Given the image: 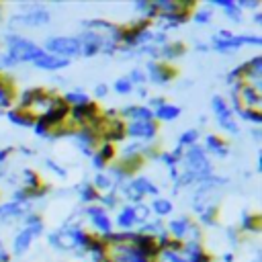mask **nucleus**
<instances>
[{
	"label": "nucleus",
	"mask_w": 262,
	"mask_h": 262,
	"mask_svg": "<svg viewBox=\"0 0 262 262\" xmlns=\"http://www.w3.org/2000/svg\"><path fill=\"white\" fill-rule=\"evenodd\" d=\"M43 237H45L47 246L53 252L68 254V256H74V258H84L86 250L90 246L92 233L88 231L86 225H82V221L78 217H70L61 225L45 231Z\"/></svg>",
	"instance_id": "1"
},
{
	"label": "nucleus",
	"mask_w": 262,
	"mask_h": 262,
	"mask_svg": "<svg viewBox=\"0 0 262 262\" xmlns=\"http://www.w3.org/2000/svg\"><path fill=\"white\" fill-rule=\"evenodd\" d=\"M47 231L45 227V219L37 213V211H31L25 215V219L14 227L12 235H10V244H8V250H10V256L12 258H23L31 252V248L35 246V242L39 237H43Z\"/></svg>",
	"instance_id": "2"
},
{
	"label": "nucleus",
	"mask_w": 262,
	"mask_h": 262,
	"mask_svg": "<svg viewBox=\"0 0 262 262\" xmlns=\"http://www.w3.org/2000/svg\"><path fill=\"white\" fill-rule=\"evenodd\" d=\"M0 45L4 49V53L14 61L16 68L20 66H31L41 53H43V47L39 41H35L33 37L25 35L23 31H10L6 29L0 37Z\"/></svg>",
	"instance_id": "3"
},
{
	"label": "nucleus",
	"mask_w": 262,
	"mask_h": 262,
	"mask_svg": "<svg viewBox=\"0 0 262 262\" xmlns=\"http://www.w3.org/2000/svg\"><path fill=\"white\" fill-rule=\"evenodd\" d=\"M53 20V12L47 4L43 2H23L16 6V10L8 16L6 27L10 31H20V29H45Z\"/></svg>",
	"instance_id": "4"
},
{
	"label": "nucleus",
	"mask_w": 262,
	"mask_h": 262,
	"mask_svg": "<svg viewBox=\"0 0 262 262\" xmlns=\"http://www.w3.org/2000/svg\"><path fill=\"white\" fill-rule=\"evenodd\" d=\"M209 47L213 53L219 55H233L244 47L258 49L262 45V35L258 31H248V33H235L229 29H217L209 39Z\"/></svg>",
	"instance_id": "5"
},
{
	"label": "nucleus",
	"mask_w": 262,
	"mask_h": 262,
	"mask_svg": "<svg viewBox=\"0 0 262 262\" xmlns=\"http://www.w3.org/2000/svg\"><path fill=\"white\" fill-rule=\"evenodd\" d=\"M162 194L160 184L147 176V174H133L121 188H119V196L123 199V203H131V205H139V203H147L149 199Z\"/></svg>",
	"instance_id": "6"
},
{
	"label": "nucleus",
	"mask_w": 262,
	"mask_h": 262,
	"mask_svg": "<svg viewBox=\"0 0 262 262\" xmlns=\"http://www.w3.org/2000/svg\"><path fill=\"white\" fill-rule=\"evenodd\" d=\"M166 233L172 242L184 244V242H203V229L196 225L194 217L190 213H178L164 221Z\"/></svg>",
	"instance_id": "7"
},
{
	"label": "nucleus",
	"mask_w": 262,
	"mask_h": 262,
	"mask_svg": "<svg viewBox=\"0 0 262 262\" xmlns=\"http://www.w3.org/2000/svg\"><path fill=\"white\" fill-rule=\"evenodd\" d=\"M151 219V211L147 203L131 205V203H121V207L113 215V225L115 231H135L139 225Z\"/></svg>",
	"instance_id": "8"
},
{
	"label": "nucleus",
	"mask_w": 262,
	"mask_h": 262,
	"mask_svg": "<svg viewBox=\"0 0 262 262\" xmlns=\"http://www.w3.org/2000/svg\"><path fill=\"white\" fill-rule=\"evenodd\" d=\"M80 29H90L100 33L104 39V51L102 55H117L121 49V39H123V25H117L106 18H86L80 23Z\"/></svg>",
	"instance_id": "9"
},
{
	"label": "nucleus",
	"mask_w": 262,
	"mask_h": 262,
	"mask_svg": "<svg viewBox=\"0 0 262 262\" xmlns=\"http://www.w3.org/2000/svg\"><path fill=\"white\" fill-rule=\"evenodd\" d=\"M209 106H211L213 121H215L217 129H221V131H223L225 135H229V137H239V135H242V125H239V121L235 119L233 108H231V104H229V100H227L225 96L213 94Z\"/></svg>",
	"instance_id": "10"
},
{
	"label": "nucleus",
	"mask_w": 262,
	"mask_h": 262,
	"mask_svg": "<svg viewBox=\"0 0 262 262\" xmlns=\"http://www.w3.org/2000/svg\"><path fill=\"white\" fill-rule=\"evenodd\" d=\"M41 47L55 55V57H61V59H76L80 57V45H78V39H76V33H53V35H47L41 43Z\"/></svg>",
	"instance_id": "11"
},
{
	"label": "nucleus",
	"mask_w": 262,
	"mask_h": 262,
	"mask_svg": "<svg viewBox=\"0 0 262 262\" xmlns=\"http://www.w3.org/2000/svg\"><path fill=\"white\" fill-rule=\"evenodd\" d=\"M82 217L84 221L88 223V231L100 239H106L113 231H115V225H113V215L108 211H104L100 205H88V207H82Z\"/></svg>",
	"instance_id": "12"
},
{
	"label": "nucleus",
	"mask_w": 262,
	"mask_h": 262,
	"mask_svg": "<svg viewBox=\"0 0 262 262\" xmlns=\"http://www.w3.org/2000/svg\"><path fill=\"white\" fill-rule=\"evenodd\" d=\"M66 139H68L70 145H72L78 154H82L84 158H90V156L96 151L98 143H100L98 131H96L94 127H90V125H84V127H70Z\"/></svg>",
	"instance_id": "13"
},
{
	"label": "nucleus",
	"mask_w": 262,
	"mask_h": 262,
	"mask_svg": "<svg viewBox=\"0 0 262 262\" xmlns=\"http://www.w3.org/2000/svg\"><path fill=\"white\" fill-rule=\"evenodd\" d=\"M141 68H143L147 86L164 88V86H170V84L176 80V76H178V72H176L174 66L164 63V61H160V59H156V61H145V66H141Z\"/></svg>",
	"instance_id": "14"
},
{
	"label": "nucleus",
	"mask_w": 262,
	"mask_h": 262,
	"mask_svg": "<svg viewBox=\"0 0 262 262\" xmlns=\"http://www.w3.org/2000/svg\"><path fill=\"white\" fill-rule=\"evenodd\" d=\"M158 131H160V125L156 121H133V123H125V139L137 141V143H143V145H156Z\"/></svg>",
	"instance_id": "15"
},
{
	"label": "nucleus",
	"mask_w": 262,
	"mask_h": 262,
	"mask_svg": "<svg viewBox=\"0 0 262 262\" xmlns=\"http://www.w3.org/2000/svg\"><path fill=\"white\" fill-rule=\"evenodd\" d=\"M76 39H78V45H80V57H96V55H102L104 51V39L100 37V33L96 31H90V29H80L76 33Z\"/></svg>",
	"instance_id": "16"
},
{
	"label": "nucleus",
	"mask_w": 262,
	"mask_h": 262,
	"mask_svg": "<svg viewBox=\"0 0 262 262\" xmlns=\"http://www.w3.org/2000/svg\"><path fill=\"white\" fill-rule=\"evenodd\" d=\"M108 258H111V262H154L149 256H145L139 248H135L129 242L111 244L108 246Z\"/></svg>",
	"instance_id": "17"
},
{
	"label": "nucleus",
	"mask_w": 262,
	"mask_h": 262,
	"mask_svg": "<svg viewBox=\"0 0 262 262\" xmlns=\"http://www.w3.org/2000/svg\"><path fill=\"white\" fill-rule=\"evenodd\" d=\"M35 211L29 205H20L16 201H0V227H8V225H18L27 213Z\"/></svg>",
	"instance_id": "18"
},
{
	"label": "nucleus",
	"mask_w": 262,
	"mask_h": 262,
	"mask_svg": "<svg viewBox=\"0 0 262 262\" xmlns=\"http://www.w3.org/2000/svg\"><path fill=\"white\" fill-rule=\"evenodd\" d=\"M201 147L211 160H225L229 156V141L219 135V133H203L201 137Z\"/></svg>",
	"instance_id": "19"
},
{
	"label": "nucleus",
	"mask_w": 262,
	"mask_h": 262,
	"mask_svg": "<svg viewBox=\"0 0 262 262\" xmlns=\"http://www.w3.org/2000/svg\"><path fill=\"white\" fill-rule=\"evenodd\" d=\"M119 119L123 123H133V121H154V113L145 102H127L121 108H117Z\"/></svg>",
	"instance_id": "20"
},
{
	"label": "nucleus",
	"mask_w": 262,
	"mask_h": 262,
	"mask_svg": "<svg viewBox=\"0 0 262 262\" xmlns=\"http://www.w3.org/2000/svg\"><path fill=\"white\" fill-rule=\"evenodd\" d=\"M182 151H184V149H180V147L174 145V147H170V149H158V154H156V158H154V162H160V164L164 166V170H166L170 182L176 178V174H178V170H180Z\"/></svg>",
	"instance_id": "21"
},
{
	"label": "nucleus",
	"mask_w": 262,
	"mask_h": 262,
	"mask_svg": "<svg viewBox=\"0 0 262 262\" xmlns=\"http://www.w3.org/2000/svg\"><path fill=\"white\" fill-rule=\"evenodd\" d=\"M88 160H90V166H92L94 172H102V170H106L117 160V145L100 141L98 147H96V151Z\"/></svg>",
	"instance_id": "22"
},
{
	"label": "nucleus",
	"mask_w": 262,
	"mask_h": 262,
	"mask_svg": "<svg viewBox=\"0 0 262 262\" xmlns=\"http://www.w3.org/2000/svg\"><path fill=\"white\" fill-rule=\"evenodd\" d=\"M207 4H209L215 12L219 10V12L225 16V20H229L231 25H242L244 18H246V12L237 6L235 0H209Z\"/></svg>",
	"instance_id": "23"
},
{
	"label": "nucleus",
	"mask_w": 262,
	"mask_h": 262,
	"mask_svg": "<svg viewBox=\"0 0 262 262\" xmlns=\"http://www.w3.org/2000/svg\"><path fill=\"white\" fill-rule=\"evenodd\" d=\"M147 207H149V211H151V217L162 219V221L170 219V217L174 215V209H176L172 196H168V194H164V192L158 194V196H154V199H149V201H147Z\"/></svg>",
	"instance_id": "24"
},
{
	"label": "nucleus",
	"mask_w": 262,
	"mask_h": 262,
	"mask_svg": "<svg viewBox=\"0 0 262 262\" xmlns=\"http://www.w3.org/2000/svg\"><path fill=\"white\" fill-rule=\"evenodd\" d=\"M186 23H188V12L158 14V16L151 20V25H154L156 29H160V31H164V33H168V35H170V31H176V29H180V27L186 25Z\"/></svg>",
	"instance_id": "25"
},
{
	"label": "nucleus",
	"mask_w": 262,
	"mask_h": 262,
	"mask_svg": "<svg viewBox=\"0 0 262 262\" xmlns=\"http://www.w3.org/2000/svg\"><path fill=\"white\" fill-rule=\"evenodd\" d=\"M72 61H68V59H61V57H55V55H51V53H47L45 49H43V53L31 63L35 70H39V72H49V74H55V72H61V70H66L68 66H70Z\"/></svg>",
	"instance_id": "26"
},
{
	"label": "nucleus",
	"mask_w": 262,
	"mask_h": 262,
	"mask_svg": "<svg viewBox=\"0 0 262 262\" xmlns=\"http://www.w3.org/2000/svg\"><path fill=\"white\" fill-rule=\"evenodd\" d=\"M186 53V45L178 39H170L168 43H164L162 47H158V59L164 63H174L176 59H180Z\"/></svg>",
	"instance_id": "27"
},
{
	"label": "nucleus",
	"mask_w": 262,
	"mask_h": 262,
	"mask_svg": "<svg viewBox=\"0 0 262 262\" xmlns=\"http://www.w3.org/2000/svg\"><path fill=\"white\" fill-rule=\"evenodd\" d=\"M151 113H154V121H156L158 125H160V123H174V121L180 119V115H182V106L176 104V102L166 100L164 104H160V106L154 108Z\"/></svg>",
	"instance_id": "28"
},
{
	"label": "nucleus",
	"mask_w": 262,
	"mask_h": 262,
	"mask_svg": "<svg viewBox=\"0 0 262 262\" xmlns=\"http://www.w3.org/2000/svg\"><path fill=\"white\" fill-rule=\"evenodd\" d=\"M72 192L76 194V199H78V203L82 205V207H88V205H94L96 201H98V190L92 186V182L90 180H80L78 184H74V188H72Z\"/></svg>",
	"instance_id": "29"
},
{
	"label": "nucleus",
	"mask_w": 262,
	"mask_h": 262,
	"mask_svg": "<svg viewBox=\"0 0 262 262\" xmlns=\"http://www.w3.org/2000/svg\"><path fill=\"white\" fill-rule=\"evenodd\" d=\"M14 98H16V88L10 76L0 74V111H8L14 106Z\"/></svg>",
	"instance_id": "30"
},
{
	"label": "nucleus",
	"mask_w": 262,
	"mask_h": 262,
	"mask_svg": "<svg viewBox=\"0 0 262 262\" xmlns=\"http://www.w3.org/2000/svg\"><path fill=\"white\" fill-rule=\"evenodd\" d=\"M84 258H86V262H111L106 242H104V239H100V237H96V235H92L90 246H88V250H86V256H84Z\"/></svg>",
	"instance_id": "31"
},
{
	"label": "nucleus",
	"mask_w": 262,
	"mask_h": 262,
	"mask_svg": "<svg viewBox=\"0 0 262 262\" xmlns=\"http://www.w3.org/2000/svg\"><path fill=\"white\" fill-rule=\"evenodd\" d=\"M61 100L66 102L68 108H76V106H84V104L92 102V96H90V92H86L82 86H74V88H68V90L61 94Z\"/></svg>",
	"instance_id": "32"
},
{
	"label": "nucleus",
	"mask_w": 262,
	"mask_h": 262,
	"mask_svg": "<svg viewBox=\"0 0 262 262\" xmlns=\"http://www.w3.org/2000/svg\"><path fill=\"white\" fill-rule=\"evenodd\" d=\"M188 20L196 27H209L215 20V10L205 2V4H194V8L188 12Z\"/></svg>",
	"instance_id": "33"
},
{
	"label": "nucleus",
	"mask_w": 262,
	"mask_h": 262,
	"mask_svg": "<svg viewBox=\"0 0 262 262\" xmlns=\"http://www.w3.org/2000/svg\"><path fill=\"white\" fill-rule=\"evenodd\" d=\"M154 262H190V260H186V258L180 254V244H176V242L170 239L164 248L158 250Z\"/></svg>",
	"instance_id": "34"
},
{
	"label": "nucleus",
	"mask_w": 262,
	"mask_h": 262,
	"mask_svg": "<svg viewBox=\"0 0 262 262\" xmlns=\"http://www.w3.org/2000/svg\"><path fill=\"white\" fill-rule=\"evenodd\" d=\"M4 115H6V121H8L10 125L18 127V129H31V125H33V121H35V117H33L31 113H27V111H23V108H16V106L8 108Z\"/></svg>",
	"instance_id": "35"
},
{
	"label": "nucleus",
	"mask_w": 262,
	"mask_h": 262,
	"mask_svg": "<svg viewBox=\"0 0 262 262\" xmlns=\"http://www.w3.org/2000/svg\"><path fill=\"white\" fill-rule=\"evenodd\" d=\"M201 137H203V131H201L199 127H186L184 131H180V133L176 135V147L186 149V147L199 145V143H201Z\"/></svg>",
	"instance_id": "36"
},
{
	"label": "nucleus",
	"mask_w": 262,
	"mask_h": 262,
	"mask_svg": "<svg viewBox=\"0 0 262 262\" xmlns=\"http://www.w3.org/2000/svg\"><path fill=\"white\" fill-rule=\"evenodd\" d=\"M194 217V221H196V225L201 227V229H205V227H215L217 225V221H219V207L217 205H209V207H205V209H201L196 215H192Z\"/></svg>",
	"instance_id": "37"
},
{
	"label": "nucleus",
	"mask_w": 262,
	"mask_h": 262,
	"mask_svg": "<svg viewBox=\"0 0 262 262\" xmlns=\"http://www.w3.org/2000/svg\"><path fill=\"white\" fill-rule=\"evenodd\" d=\"M244 235L246 233H258L260 231V215L250 213V211H242L239 215V223L235 225Z\"/></svg>",
	"instance_id": "38"
},
{
	"label": "nucleus",
	"mask_w": 262,
	"mask_h": 262,
	"mask_svg": "<svg viewBox=\"0 0 262 262\" xmlns=\"http://www.w3.org/2000/svg\"><path fill=\"white\" fill-rule=\"evenodd\" d=\"M18 186H23V188H29V190H35L37 186H41L43 184V180L39 178V174H37V170H33L31 166H25V168H20V172H18Z\"/></svg>",
	"instance_id": "39"
},
{
	"label": "nucleus",
	"mask_w": 262,
	"mask_h": 262,
	"mask_svg": "<svg viewBox=\"0 0 262 262\" xmlns=\"http://www.w3.org/2000/svg\"><path fill=\"white\" fill-rule=\"evenodd\" d=\"M90 182H92V186L98 190V194H104V192H111V190L117 192L115 182H113V178L108 176L106 170H102V172H94V176L90 178Z\"/></svg>",
	"instance_id": "40"
},
{
	"label": "nucleus",
	"mask_w": 262,
	"mask_h": 262,
	"mask_svg": "<svg viewBox=\"0 0 262 262\" xmlns=\"http://www.w3.org/2000/svg\"><path fill=\"white\" fill-rule=\"evenodd\" d=\"M131 8L137 14V18H141V20H149L151 23L156 18V8H154V2L151 0H135L131 4Z\"/></svg>",
	"instance_id": "41"
},
{
	"label": "nucleus",
	"mask_w": 262,
	"mask_h": 262,
	"mask_svg": "<svg viewBox=\"0 0 262 262\" xmlns=\"http://www.w3.org/2000/svg\"><path fill=\"white\" fill-rule=\"evenodd\" d=\"M43 166H45V170H47L53 178H57V180H68V176H70L68 168H66L61 162H57L55 158H45V160H43Z\"/></svg>",
	"instance_id": "42"
},
{
	"label": "nucleus",
	"mask_w": 262,
	"mask_h": 262,
	"mask_svg": "<svg viewBox=\"0 0 262 262\" xmlns=\"http://www.w3.org/2000/svg\"><path fill=\"white\" fill-rule=\"evenodd\" d=\"M121 203H123V199H121L119 192H115V190L100 194L98 201H96V205H100V207H102L104 211H108V213H115V211L121 207Z\"/></svg>",
	"instance_id": "43"
},
{
	"label": "nucleus",
	"mask_w": 262,
	"mask_h": 262,
	"mask_svg": "<svg viewBox=\"0 0 262 262\" xmlns=\"http://www.w3.org/2000/svg\"><path fill=\"white\" fill-rule=\"evenodd\" d=\"M111 86V92H115L117 96H131L133 92H135V86L127 80V76L123 74V76H119V78H115V82L113 84H108Z\"/></svg>",
	"instance_id": "44"
},
{
	"label": "nucleus",
	"mask_w": 262,
	"mask_h": 262,
	"mask_svg": "<svg viewBox=\"0 0 262 262\" xmlns=\"http://www.w3.org/2000/svg\"><path fill=\"white\" fill-rule=\"evenodd\" d=\"M125 76H127V80H129L135 88L147 86V82H145V74H143V68H141V66H133V68H129Z\"/></svg>",
	"instance_id": "45"
},
{
	"label": "nucleus",
	"mask_w": 262,
	"mask_h": 262,
	"mask_svg": "<svg viewBox=\"0 0 262 262\" xmlns=\"http://www.w3.org/2000/svg\"><path fill=\"white\" fill-rule=\"evenodd\" d=\"M225 242H227V248L233 252V250H237V246L242 244V239H244V233L235 227V225H231V227H227L225 229Z\"/></svg>",
	"instance_id": "46"
},
{
	"label": "nucleus",
	"mask_w": 262,
	"mask_h": 262,
	"mask_svg": "<svg viewBox=\"0 0 262 262\" xmlns=\"http://www.w3.org/2000/svg\"><path fill=\"white\" fill-rule=\"evenodd\" d=\"M108 94H111V86H108L106 82H96L94 88H92V94H90V96H92V100L96 102V100H104Z\"/></svg>",
	"instance_id": "47"
},
{
	"label": "nucleus",
	"mask_w": 262,
	"mask_h": 262,
	"mask_svg": "<svg viewBox=\"0 0 262 262\" xmlns=\"http://www.w3.org/2000/svg\"><path fill=\"white\" fill-rule=\"evenodd\" d=\"M237 6L244 10V12H256L260 10V2L258 0H235Z\"/></svg>",
	"instance_id": "48"
},
{
	"label": "nucleus",
	"mask_w": 262,
	"mask_h": 262,
	"mask_svg": "<svg viewBox=\"0 0 262 262\" xmlns=\"http://www.w3.org/2000/svg\"><path fill=\"white\" fill-rule=\"evenodd\" d=\"M0 262H12V256H10L8 244L4 242V237H2V235H0Z\"/></svg>",
	"instance_id": "49"
},
{
	"label": "nucleus",
	"mask_w": 262,
	"mask_h": 262,
	"mask_svg": "<svg viewBox=\"0 0 262 262\" xmlns=\"http://www.w3.org/2000/svg\"><path fill=\"white\" fill-rule=\"evenodd\" d=\"M194 51H196V53H201V55H207V53H211L209 41H203V39L194 41Z\"/></svg>",
	"instance_id": "50"
},
{
	"label": "nucleus",
	"mask_w": 262,
	"mask_h": 262,
	"mask_svg": "<svg viewBox=\"0 0 262 262\" xmlns=\"http://www.w3.org/2000/svg\"><path fill=\"white\" fill-rule=\"evenodd\" d=\"M12 154H14V147H0V166H8V160Z\"/></svg>",
	"instance_id": "51"
},
{
	"label": "nucleus",
	"mask_w": 262,
	"mask_h": 262,
	"mask_svg": "<svg viewBox=\"0 0 262 262\" xmlns=\"http://www.w3.org/2000/svg\"><path fill=\"white\" fill-rule=\"evenodd\" d=\"M248 135H250V139H254L256 143L262 141V129H260V127H250V129H248Z\"/></svg>",
	"instance_id": "52"
},
{
	"label": "nucleus",
	"mask_w": 262,
	"mask_h": 262,
	"mask_svg": "<svg viewBox=\"0 0 262 262\" xmlns=\"http://www.w3.org/2000/svg\"><path fill=\"white\" fill-rule=\"evenodd\" d=\"M14 151H16V154H20V156H27V158H33V156H35V149H31V147H25V145H20V147H14Z\"/></svg>",
	"instance_id": "53"
},
{
	"label": "nucleus",
	"mask_w": 262,
	"mask_h": 262,
	"mask_svg": "<svg viewBox=\"0 0 262 262\" xmlns=\"http://www.w3.org/2000/svg\"><path fill=\"white\" fill-rule=\"evenodd\" d=\"M252 20H254V25H256V27H262V12H260V10L252 12Z\"/></svg>",
	"instance_id": "54"
},
{
	"label": "nucleus",
	"mask_w": 262,
	"mask_h": 262,
	"mask_svg": "<svg viewBox=\"0 0 262 262\" xmlns=\"http://www.w3.org/2000/svg\"><path fill=\"white\" fill-rule=\"evenodd\" d=\"M233 260H235V254H233L231 250H229V252H223V254H221V262H233Z\"/></svg>",
	"instance_id": "55"
},
{
	"label": "nucleus",
	"mask_w": 262,
	"mask_h": 262,
	"mask_svg": "<svg viewBox=\"0 0 262 262\" xmlns=\"http://www.w3.org/2000/svg\"><path fill=\"white\" fill-rule=\"evenodd\" d=\"M256 170H258V172L262 170V158H260V149L256 151Z\"/></svg>",
	"instance_id": "56"
},
{
	"label": "nucleus",
	"mask_w": 262,
	"mask_h": 262,
	"mask_svg": "<svg viewBox=\"0 0 262 262\" xmlns=\"http://www.w3.org/2000/svg\"><path fill=\"white\" fill-rule=\"evenodd\" d=\"M2 23H4V6L0 4V25H2Z\"/></svg>",
	"instance_id": "57"
},
{
	"label": "nucleus",
	"mask_w": 262,
	"mask_h": 262,
	"mask_svg": "<svg viewBox=\"0 0 262 262\" xmlns=\"http://www.w3.org/2000/svg\"><path fill=\"white\" fill-rule=\"evenodd\" d=\"M252 262H262V258H260V254H256V258H254Z\"/></svg>",
	"instance_id": "58"
},
{
	"label": "nucleus",
	"mask_w": 262,
	"mask_h": 262,
	"mask_svg": "<svg viewBox=\"0 0 262 262\" xmlns=\"http://www.w3.org/2000/svg\"><path fill=\"white\" fill-rule=\"evenodd\" d=\"M2 53H4V51H2V45H0V57H2Z\"/></svg>",
	"instance_id": "59"
}]
</instances>
